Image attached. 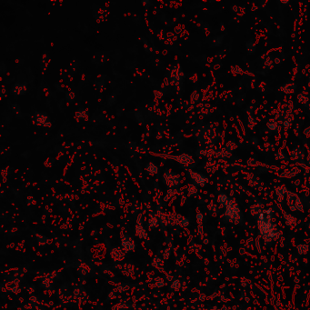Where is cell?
<instances>
[{
  "mask_svg": "<svg viewBox=\"0 0 310 310\" xmlns=\"http://www.w3.org/2000/svg\"><path fill=\"white\" fill-rule=\"evenodd\" d=\"M226 206V211L225 215L227 219L235 224H238L240 221V210L236 201L234 199H229Z\"/></svg>",
  "mask_w": 310,
  "mask_h": 310,
  "instance_id": "6da1fadb",
  "label": "cell"
},
{
  "mask_svg": "<svg viewBox=\"0 0 310 310\" xmlns=\"http://www.w3.org/2000/svg\"><path fill=\"white\" fill-rule=\"evenodd\" d=\"M164 183L167 185V187L169 188H176L181 185L182 180L181 177L178 174L173 173L170 170H165V173L163 175Z\"/></svg>",
  "mask_w": 310,
  "mask_h": 310,
  "instance_id": "7a4b0ae2",
  "label": "cell"
},
{
  "mask_svg": "<svg viewBox=\"0 0 310 310\" xmlns=\"http://www.w3.org/2000/svg\"><path fill=\"white\" fill-rule=\"evenodd\" d=\"M287 196V205L292 211L295 210H299L303 211V205L301 202V199L298 197V196L291 191H287L286 193Z\"/></svg>",
  "mask_w": 310,
  "mask_h": 310,
  "instance_id": "3957f363",
  "label": "cell"
},
{
  "mask_svg": "<svg viewBox=\"0 0 310 310\" xmlns=\"http://www.w3.org/2000/svg\"><path fill=\"white\" fill-rule=\"evenodd\" d=\"M184 78V73L182 69L178 65H176L173 66L172 70L170 72V83L173 86H180L181 82L183 81Z\"/></svg>",
  "mask_w": 310,
  "mask_h": 310,
  "instance_id": "277c9868",
  "label": "cell"
},
{
  "mask_svg": "<svg viewBox=\"0 0 310 310\" xmlns=\"http://www.w3.org/2000/svg\"><path fill=\"white\" fill-rule=\"evenodd\" d=\"M34 120H35L36 124L38 126L42 127H51V123L49 122V118L46 114L41 113V112H37L34 115Z\"/></svg>",
  "mask_w": 310,
  "mask_h": 310,
  "instance_id": "5b68a950",
  "label": "cell"
},
{
  "mask_svg": "<svg viewBox=\"0 0 310 310\" xmlns=\"http://www.w3.org/2000/svg\"><path fill=\"white\" fill-rule=\"evenodd\" d=\"M189 174H190V176L191 178L194 180V182L200 185V187H204V185L208 182V179L206 178V176H204L202 174H199L197 173V172H195V171H192V170H189Z\"/></svg>",
  "mask_w": 310,
  "mask_h": 310,
  "instance_id": "8992f818",
  "label": "cell"
},
{
  "mask_svg": "<svg viewBox=\"0 0 310 310\" xmlns=\"http://www.w3.org/2000/svg\"><path fill=\"white\" fill-rule=\"evenodd\" d=\"M167 157H170V158H172V159H174V160L179 162L180 164H183V165H190L192 163H194V159H193V157L190 156L189 155H187V154H182V155L177 156H167Z\"/></svg>",
  "mask_w": 310,
  "mask_h": 310,
  "instance_id": "52a82bcc",
  "label": "cell"
},
{
  "mask_svg": "<svg viewBox=\"0 0 310 310\" xmlns=\"http://www.w3.org/2000/svg\"><path fill=\"white\" fill-rule=\"evenodd\" d=\"M300 172H301V170L298 167H294L290 169H286V171H284L283 173L280 175V176L286 177V178H292V177L297 176Z\"/></svg>",
  "mask_w": 310,
  "mask_h": 310,
  "instance_id": "ba28073f",
  "label": "cell"
},
{
  "mask_svg": "<svg viewBox=\"0 0 310 310\" xmlns=\"http://www.w3.org/2000/svg\"><path fill=\"white\" fill-rule=\"evenodd\" d=\"M122 246L124 247V250H125V252H128V251H131V250H134L135 248V243L132 238H126L124 237L123 241H122Z\"/></svg>",
  "mask_w": 310,
  "mask_h": 310,
  "instance_id": "9c48e42d",
  "label": "cell"
},
{
  "mask_svg": "<svg viewBox=\"0 0 310 310\" xmlns=\"http://www.w3.org/2000/svg\"><path fill=\"white\" fill-rule=\"evenodd\" d=\"M231 156H232V153L230 152V151L227 150L226 147L220 148V149L217 150V156H216V157L218 158V159L225 160V159H226V158L230 157Z\"/></svg>",
  "mask_w": 310,
  "mask_h": 310,
  "instance_id": "30bf717a",
  "label": "cell"
},
{
  "mask_svg": "<svg viewBox=\"0 0 310 310\" xmlns=\"http://www.w3.org/2000/svg\"><path fill=\"white\" fill-rule=\"evenodd\" d=\"M287 193V190L286 188L285 185H280V187H277L275 188V194H277V201L279 203H282L284 200L285 195Z\"/></svg>",
  "mask_w": 310,
  "mask_h": 310,
  "instance_id": "8fae6325",
  "label": "cell"
},
{
  "mask_svg": "<svg viewBox=\"0 0 310 310\" xmlns=\"http://www.w3.org/2000/svg\"><path fill=\"white\" fill-rule=\"evenodd\" d=\"M295 89H297V85H295V84H293V83H289V84H286V85H285V86H282L281 90L283 91L285 94L289 95V94H293V93H295Z\"/></svg>",
  "mask_w": 310,
  "mask_h": 310,
  "instance_id": "7c38bea8",
  "label": "cell"
},
{
  "mask_svg": "<svg viewBox=\"0 0 310 310\" xmlns=\"http://www.w3.org/2000/svg\"><path fill=\"white\" fill-rule=\"evenodd\" d=\"M146 170H147V173L150 174V175H156V174H157V172H158V167L156 166L154 163L150 162V163H148L147 165Z\"/></svg>",
  "mask_w": 310,
  "mask_h": 310,
  "instance_id": "4fadbf2b",
  "label": "cell"
},
{
  "mask_svg": "<svg viewBox=\"0 0 310 310\" xmlns=\"http://www.w3.org/2000/svg\"><path fill=\"white\" fill-rule=\"evenodd\" d=\"M12 92L15 93V94L17 95H23V94L26 92V87H25L24 86H22V85L17 84L16 86H13Z\"/></svg>",
  "mask_w": 310,
  "mask_h": 310,
  "instance_id": "5bb4252c",
  "label": "cell"
},
{
  "mask_svg": "<svg viewBox=\"0 0 310 310\" xmlns=\"http://www.w3.org/2000/svg\"><path fill=\"white\" fill-rule=\"evenodd\" d=\"M111 256L114 258V260H122L124 258V254L121 250L118 248H114L111 251Z\"/></svg>",
  "mask_w": 310,
  "mask_h": 310,
  "instance_id": "9a60e30c",
  "label": "cell"
},
{
  "mask_svg": "<svg viewBox=\"0 0 310 310\" xmlns=\"http://www.w3.org/2000/svg\"><path fill=\"white\" fill-rule=\"evenodd\" d=\"M261 206H261L260 204H257V205H254V206H252L251 208H250V212H251V214H252L253 216L260 215L261 213H262V212H261V210H262V208H261Z\"/></svg>",
  "mask_w": 310,
  "mask_h": 310,
  "instance_id": "2e32d148",
  "label": "cell"
},
{
  "mask_svg": "<svg viewBox=\"0 0 310 310\" xmlns=\"http://www.w3.org/2000/svg\"><path fill=\"white\" fill-rule=\"evenodd\" d=\"M136 235L138 236L140 238H147V232L145 231L143 226L141 225H136Z\"/></svg>",
  "mask_w": 310,
  "mask_h": 310,
  "instance_id": "e0dca14e",
  "label": "cell"
},
{
  "mask_svg": "<svg viewBox=\"0 0 310 310\" xmlns=\"http://www.w3.org/2000/svg\"><path fill=\"white\" fill-rule=\"evenodd\" d=\"M266 127L270 130L275 131V130H277L278 127V122L275 119H270V120H268V122L266 124Z\"/></svg>",
  "mask_w": 310,
  "mask_h": 310,
  "instance_id": "ac0fdd59",
  "label": "cell"
},
{
  "mask_svg": "<svg viewBox=\"0 0 310 310\" xmlns=\"http://www.w3.org/2000/svg\"><path fill=\"white\" fill-rule=\"evenodd\" d=\"M285 219H286V225L290 226H295V222H297V219H295L294 217H292V216H290V215H287V214H285Z\"/></svg>",
  "mask_w": 310,
  "mask_h": 310,
  "instance_id": "d6986e66",
  "label": "cell"
},
{
  "mask_svg": "<svg viewBox=\"0 0 310 310\" xmlns=\"http://www.w3.org/2000/svg\"><path fill=\"white\" fill-rule=\"evenodd\" d=\"M228 197H227L225 194H220L217 197V201L219 204H221V206H226V203L228 202Z\"/></svg>",
  "mask_w": 310,
  "mask_h": 310,
  "instance_id": "ffe728a7",
  "label": "cell"
},
{
  "mask_svg": "<svg viewBox=\"0 0 310 310\" xmlns=\"http://www.w3.org/2000/svg\"><path fill=\"white\" fill-rule=\"evenodd\" d=\"M199 98H200V95H199L198 91H194L191 95V98H190V102L191 104H195L199 100Z\"/></svg>",
  "mask_w": 310,
  "mask_h": 310,
  "instance_id": "44dd1931",
  "label": "cell"
},
{
  "mask_svg": "<svg viewBox=\"0 0 310 310\" xmlns=\"http://www.w3.org/2000/svg\"><path fill=\"white\" fill-rule=\"evenodd\" d=\"M295 150H297L298 161H301V160L304 159V158H305V150H304V148L298 147V148H295Z\"/></svg>",
  "mask_w": 310,
  "mask_h": 310,
  "instance_id": "7402d4cb",
  "label": "cell"
},
{
  "mask_svg": "<svg viewBox=\"0 0 310 310\" xmlns=\"http://www.w3.org/2000/svg\"><path fill=\"white\" fill-rule=\"evenodd\" d=\"M188 196L197 195V187H196L195 185H188Z\"/></svg>",
  "mask_w": 310,
  "mask_h": 310,
  "instance_id": "603a6c76",
  "label": "cell"
},
{
  "mask_svg": "<svg viewBox=\"0 0 310 310\" xmlns=\"http://www.w3.org/2000/svg\"><path fill=\"white\" fill-rule=\"evenodd\" d=\"M247 165L248 166H251V167H257V166H265V165L261 164L260 162H258L257 160L254 159V158H249L248 160H247Z\"/></svg>",
  "mask_w": 310,
  "mask_h": 310,
  "instance_id": "cb8c5ba5",
  "label": "cell"
},
{
  "mask_svg": "<svg viewBox=\"0 0 310 310\" xmlns=\"http://www.w3.org/2000/svg\"><path fill=\"white\" fill-rule=\"evenodd\" d=\"M298 253L300 255H305L308 251V246H307V245H299L298 246Z\"/></svg>",
  "mask_w": 310,
  "mask_h": 310,
  "instance_id": "d4e9b609",
  "label": "cell"
},
{
  "mask_svg": "<svg viewBox=\"0 0 310 310\" xmlns=\"http://www.w3.org/2000/svg\"><path fill=\"white\" fill-rule=\"evenodd\" d=\"M75 116H77L78 118H81V119H84L86 118V116H88V113L86 111H85V110H79V111H78L77 113H75Z\"/></svg>",
  "mask_w": 310,
  "mask_h": 310,
  "instance_id": "484cf974",
  "label": "cell"
},
{
  "mask_svg": "<svg viewBox=\"0 0 310 310\" xmlns=\"http://www.w3.org/2000/svg\"><path fill=\"white\" fill-rule=\"evenodd\" d=\"M298 101L300 103H302V104H305V105L307 104L308 101H309V98H307V96L305 95H303V94H299L298 95Z\"/></svg>",
  "mask_w": 310,
  "mask_h": 310,
  "instance_id": "4316f807",
  "label": "cell"
},
{
  "mask_svg": "<svg viewBox=\"0 0 310 310\" xmlns=\"http://www.w3.org/2000/svg\"><path fill=\"white\" fill-rule=\"evenodd\" d=\"M226 148L227 150H228V151H230V152H232V151H233L234 149H236V148H237V144H236L235 142H234V141H228V142L226 143Z\"/></svg>",
  "mask_w": 310,
  "mask_h": 310,
  "instance_id": "83f0119b",
  "label": "cell"
},
{
  "mask_svg": "<svg viewBox=\"0 0 310 310\" xmlns=\"http://www.w3.org/2000/svg\"><path fill=\"white\" fill-rule=\"evenodd\" d=\"M158 226V219L155 217L151 216L150 219H149V226L150 227H156Z\"/></svg>",
  "mask_w": 310,
  "mask_h": 310,
  "instance_id": "f1b7e54d",
  "label": "cell"
},
{
  "mask_svg": "<svg viewBox=\"0 0 310 310\" xmlns=\"http://www.w3.org/2000/svg\"><path fill=\"white\" fill-rule=\"evenodd\" d=\"M256 125H257L256 119H255L253 116H248V127L250 129H254V127H255V126H256Z\"/></svg>",
  "mask_w": 310,
  "mask_h": 310,
  "instance_id": "f546056e",
  "label": "cell"
},
{
  "mask_svg": "<svg viewBox=\"0 0 310 310\" xmlns=\"http://www.w3.org/2000/svg\"><path fill=\"white\" fill-rule=\"evenodd\" d=\"M231 71L234 75H237V74H244V71L241 69V68L238 66H232L231 67Z\"/></svg>",
  "mask_w": 310,
  "mask_h": 310,
  "instance_id": "4dcf8cb0",
  "label": "cell"
},
{
  "mask_svg": "<svg viewBox=\"0 0 310 310\" xmlns=\"http://www.w3.org/2000/svg\"><path fill=\"white\" fill-rule=\"evenodd\" d=\"M275 157L277 160H282V159H285V155L284 153L282 152V150H278L277 153H275Z\"/></svg>",
  "mask_w": 310,
  "mask_h": 310,
  "instance_id": "1f68e13d",
  "label": "cell"
},
{
  "mask_svg": "<svg viewBox=\"0 0 310 310\" xmlns=\"http://www.w3.org/2000/svg\"><path fill=\"white\" fill-rule=\"evenodd\" d=\"M246 46H247V49L249 50V52H250V53H253V52L255 51V47H256V45H255V42L252 40V41H249V42L247 43Z\"/></svg>",
  "mask_w": 310,
  "mask_h": 310,
  "instance_id": "d6a6232c",
  "label": "cell"
},
{
  "mask_svg": "<svg viewBox=\"0 0 310 310\" xmlns=\"http://www.w3.org/2000/svg\"><path fill=\"white\" fill-rule=\"evenodd\" d=\"M265 66L267 67V68H272V67H273V61L271 60V57H268L267 58H266Z\"/></svg>",
  "mask_w": 310,
  "mask_h": 310,
  "instance_id": "836d02e7",
  "label": "cell"
},
{
  "mask_svg": "<svg viewBox=\"0 0 310 310\" xmlns=\"http://www.w3.org/2000/svg\"><path fill=\"white\" fill-rule=\"evenodd\" d=\"M290 157H291V160H293V161H298V159L297 150H295V149H293V150L291 151V153H290Z\"/></svg>",
  "mask_w": 310,
  "mask_h": 310,
  "instance_id": "e575fe53",
  "label": "cell"
},
{
  "mask_svg": "<svg viewBox=\"0 0 310 310\" xmlns=\"http://www.w3.org/2000/svg\"><path fill=\"white\" fill-rule=\"evenodd\" d=\"M179 287H180V282H179L178 280H176L173 284H172V288L176 289V290H178Z\"/></svg>",
  "mask_w": 310,
  "mask_h": 310,
  "instance_id": "d590c367",
  "label": "cell"
},
{
  "mask_svg": "<svg viewBox=\"0 0 310 310\" xmlns=\"http://www.w3.org/2000/svg\"><path fill=\"white\" fill-rule=\"evenodd\" d=\"M197 219L198 221V224L201 225L202 224V220H203V215L201 214V213H198V214L197 215Z\"/></svg>",
  "mask_w": 310,
  "mask_h": 310,
  "instance_id": "8d00e7d4",
  "label": "cell"
},
{
  "mask_svg": "<svg viewBox=\"0 0 310 310\" xmlns=\"http://www.w3.org/2000/svg\"><path fill=\"white\" fill-rule=\"evenodd\" d=\"M163 256H164V258H165V259H167V258L169 257V256H170V249L167 248V249L165 250Z\"/></svg>",
  "mask_w": 310,
  "mask_h": 310,
  "instance_id": "74e56055",
  "label": "cell"
},
{
  "mask_svg": "<svg viewBox=\"0 0 310 310\" xmlns=\"http://www.w3.org/2000/svg\"><path fill=\"white\" fill-rule=\"evenodd\" d=\"M304 134L306 135L307 137H308V138H310V127H307L305 130H304Z\"/></svg>",
  "mask_w": 310,
  "mask_h": 310,
  "instance_id": "f35d334b",
  "label": "cell"
},
{
  "mask_svg": "<svg viewBox=\"0 0 310 310\" xmlns=\"http://www.w3.org/2000/svg\"><path fill=\"white\" fill-rule=\"evenodd\" d=\"M283 125H284V127H285L286 129H288L289 127H290V126H291V123L288 122L287 120H285L284 123H283Z\"/></svg>",
  "mask_w": 310,
  "mask_h": 310,
  "instance_id": "ab89813d",
  "label": "cell"
},
{
  "mask_svg": "<svg viewBox=\"0 0 310 310\" xmlns=\"http://www.w3.org/2000/svg\"><path fill=\"white\" fill-rule=\"evenodd\" d=\"M251 141H252V144L254 145L255 147H257V146H258V140L256 138V137H252Z\"/></svg>",
  "mask_w": 310,
  "mask_h": 310,
  "instance_id": "60d3db41",
  "label": "cell"
},
{
  "mask_svg": "<svg viewBox=\"0 0 310 310\" xmlns=\"http://www.w3.org/2000/svg\"><path fill=\"white\" fill-rule=\"evenodd\" d=\"M307 163L308 166H310V149L307 150Z\"/></svg>",
  "mask_w": 310,
  "mask_h": 310,
  "instance_id": "b9f144b4",
  "label": "cell"
},
{
  "mask_svg": "<svg viewBox=\"0 0 310 310\" xmlns=\"http://www.w3.org/2000/svg\"><path fill=\"white\" fill-rule=\"evenodd\" d=\"M280 62H281V61H280V58H278V57H275V64H279Z\"/></svg>",
  "mask_w": 310,
  "mask_h": 310,
  "instance_id": "7bdbcfd3",
  "label": "cell"
},
{
  "mask_svg": "<svg viewBox=\"0 0 310 310\" xmlns=\"http://www.w3.org/2000/svg\"><path fill=\"white\" fill-rule=\"evenodd\" d=\"M294 133L297 135V136H299V132H298V127L294 129Z\"/></svg>",
  "mask_w": 310,
  "mask_h": 310,
  "instance_id": "ee69618b",
  "label": "cell"
},
{
  "mask_svg": "<svg viewBox=\"0 0 310 310\" xmlns=\"http://www.w3.org/2000/svg\"><path fill=\"white\" fill-rule=\"evenodd\" d=\"M232 10H233V11H235V12H237V10H238V8H237V6H233V8H232Z\"/></svg>",
  "mask_w": 310,
  "mask_h": 310,
  "instance_id": "f6af8a7d",
  "label": "cell"
},
{
  "mask_svg": "<svg viewBox=\"0 0 310 310\" xmlns=\"http://www.w3.org/2000/svg\"><path fill=\"white\" fill-rule=\"evenodd\" d=\"M74 293H75V295H78V294H79V290H78V289H75Z\"/></svg>",
  "mask_w": 310,
  "mask_h": 310,
  "instance_id": "bcb514c9",
  "label": "cell"
},
{
  "mask_svg": "<svg viewBox=\"0 0 310 310\" xmlns=\"http://www.w3.org/2000/svg\"><path fill=\"white\" fill-rule=\"evenodd\" d=\"M299 184H300V180H295V185H298Z\"/></svg>",
  "mask_w": 310,
  "mask_h": 310,
  "instance_id": "7dc6e473",
  "label": "cell"
},
{
  "mask_svg": "<svg viewBox=\"0 0 310 310\" xmlns=\"http://www.w3.org/2000/svg\"><path fill=\"white\" fill-rule=\"evenodd\" d=\"M30 300H31V301H37V298H34V297H32V298H30Z\"/></svg>",
  "mask_w": 310,
  "mask_h": 310,
  "instance_id": "c3c4849f",
  "label": "cell"
},
{
  "mask_svg": "<svg viewBox=\"0 0 310 310\" xmlns=\"http://www.w3.org/2000/svg\"><path fill=\"white\" fill-rule=\"evenodd\" d=\"M281 3H282V4H288L289 1H288V0H287V1H281Z\"/></svg>",
  "mask_w": 310,
  "mask_h": 310,
  "instance_id": "681fc988",
  "label": "cell"
},
{
  "mask_svg": "<svg viewBox=\"0 0 310 310\" xmlns=\"http://www.w3.org/2000/svg\"><path fill=\"white\" fill-rule=\"evenodd\" d=\"M257 8V6H254V8H252V10H253V11H255V10H256Z\"/></svg>",
  "mask_w": 310,
  "mask_h": 310,
  "instance_id": "f907efd6",
  "label": "cell"
},
{
  "mask_svg": "<svg viewBox=\"0 0 310 310\" xmlns=\"http://www.w3.org/2000/svg\"><path fill=\"white\" fill-rule=\"evenodd\" d=\"M307 85H308V86L310 87V78H309V80H308V84H307Z\"/></svg>",
  "mask_w": 310,
  "mask_h": 310,
  "instance_id": "816d5d0a",
  "label": "cell"
},
{
  "mask_svg": "<svg viewBox=\"0 0 310 310\" xmlns=\"http://www.w3.org/2000/svg\"><path fill=\"white\" fill-rule=\"evenodd\" d=\"M308 182H309V185H310V178L308 179Z\"/></svg>",
  "mask_w": 310,
  "mask_h": 310,
  "instance_id": "f5cc1de1",
  "label": "cell"
},
{
  "mask_svg": "<svg viewBox=\"0 0 310 310\" xmlns=\"http://www.w3.org/2000/svg\"><path fill=\"white\" fill-rule=\"evenodd\" d=\"M309 227H310V224H309Z\"/></svg>",
  "mask_w": 310,
  "mask_h": 310,
  "instance_id": "db71d44e",
  "label": "cell"
}]
</instances>
